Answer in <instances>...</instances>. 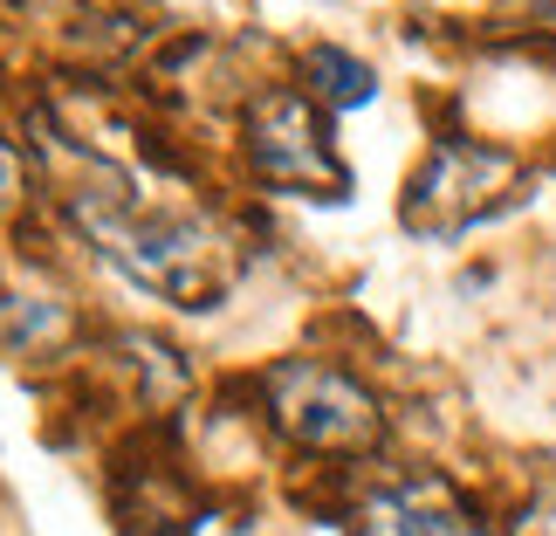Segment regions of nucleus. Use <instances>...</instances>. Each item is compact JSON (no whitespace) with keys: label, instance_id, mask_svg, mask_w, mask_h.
Here are the masks:
<instances>
[{"label":"nucleus","instance_id":"nucleus-1","mask_svg":"<svg viewBox=\"0 0 556 536\" xmlns=\"http://www.w3.org/2000/svg\"><path fill=\"white\" fill-rule=\"evenodd\" d=\"M529 192V165L508 145H481V138H433V152L419 159V173L405 179L399 221L419 241H460L467 227L495 221Z\"/></svg>","mask_w":556,"mask_h":536},{"label":"nucleus","instance_id":"nucleus-2","mask_svg":"<svg viewBox=\"0 0 556 536\" xmlns=\"http://www.w3.org/2000/svg\"><path fill=\"white\" fill-rule=\"evenodd\" d=\"M262 399H268V426L303 454H378L384 440V413L371 385H357L337 364H316V358L268 364Z\"/></svg>","mask_w":556,"mask_h":536},{"label":"nucleus","instance_id":"nucleus-3","mask_svg":"<svg viewBox=\"0 0 556 536\" xmlns=\"http://www.w3.org/2000/svg\"><path fill=\"white\" fill-rule=\"evenodd\" d=\"M248 173L275 192H316V200H344L351 192L330 124L309 111L303 90H262L248 103Z\"/></svg>","mask_w":556,"mask_h":536},{"label":"nucleus","instance_id":"nucleus-4","mask_svg":"<svg viewBox=\"0 0 556 536\" xmlns=\"http://www.w3.org/2000/svg\"><path fill=\"white\" fill-rule=\"evenodd\" d=\"M351 529L357 536H488L440 475H413V482H392L378 496H365L351 509Z\"/></svg>","mask_w":556,"mask_h":536},{"label":"nucleus","instance_id":"nucleus-5","mask_svg":"<svg viewBox=\"0 0 556 536\" xmlns=\"http://www.w3.org/2000/svg\"><path fill=\"white\" fill-rule=\"evenodd\" d=\"M303 97L330 103V111H357V103L378 97V76H371V62H357L351 49L316 41V49H303Z\"/></svg>","mask_w":556,"mask_h":536},{"label":"nucleus","instance_id":"nucleus-6","mask_svg":"<svg viewBox=\"0 0 556 536\" xmlns=\"http://www.w3.org/2000/svg\"><path fill=\"white\" fill-rule=\"evenodd\" d=\"M516 536H556V482L543 488L536 502H522V516H516Z\"/></svg>","mask_w":556,"mask_h":536},{"label":"nucleus","instance_id":"nucleus-7","mask_svg":"<svg viewBox=\"0 0 556 536\" xmlns=\"http://www.w3.org/2000/svg\"><path fill=\"white\" fill-rule=\"evenodd\" d=\"M14 192H21V152H14L8 138H0V207H8Z\"/></svg>","mask_w":556,"mask_h":536},{"label":"nucleus","instance_id":"nucleus-8","mask_svg":"<svg viewBox=\"0 0 556 536\" xmlns=\"http://www.w3.org/2000/svg\"><path fill=\"white\" fill-rule=\"evenodd\" d=\"M536 14H543V21H556V8H536Z\"/></svg>","mask_w":556,"mask_h":536}]
</instances>
